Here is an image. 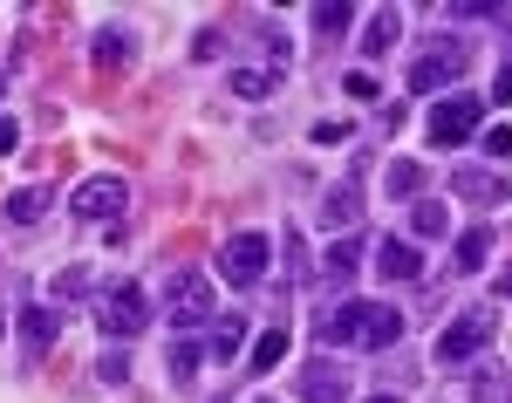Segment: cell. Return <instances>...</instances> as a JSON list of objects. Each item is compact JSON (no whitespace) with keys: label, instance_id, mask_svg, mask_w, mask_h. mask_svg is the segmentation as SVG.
<instances>
[{"label":"cell","instance_id":"6da1fadb","mask_svg":"<svg viewBox=\"0 0 512 403\" xmlns=\"http://www.w3.org/2000/svg\"><path fill=\"white\" fill-rule=\"evenodd\" d=\"M89 308H96V328H103L110 342H130V335H144V322H151V301H144V287H137V281L96 287Z\"/></svg>","mask_w":512,"mask_h":403},{"label":"cell","instance_id":"7a4b0ae2","mask_svg":"<svg viewBox=\"0 0 512 403\" xmlns=\"http://www.w3.org/2000/svg\"><path fill=\"white\" fill-rule=\"evenodd\" d=\"M164 322L178 328V335H192V328L212 322V281H205L198 267H185V274L164 281Z\"/></svg>","mask_w":512,"mask_h":403},{"label":"cell","instance_id":"3957f363","mask_svg":"<svg viewBox=\"0 0 512 403\" xmlns=\"http://www.w3.org/2000/svg\"><path fill=\"white\" fill-rule=\"evenodd\" d=\"M267 260H274V240L267 233H233V240L219 246V281H233V287H260L267 281Z\"/></svg>","mask_w":512,"mask_h":403},{"label":"cell","instance_id":"277c9868","mask_svg":"<svg viewBox=\"0 0 512 403\" xmlns=\"http://www.w3.org/2000/svg\"><path fill=\"white\" fill-rule=\"evenodd\" d=\"M76 219L82 226H117L123 212H130V185H123L117 171H96V178H82L76 185Z\"/></svg>","mask_w":512,"mask_h":403},{"label":"cell","instance_id":"5b68a950","mask_svg":"<svg viewBox=\"0 0 512 403\" xmlns=\"http://www.w3.org/2000/svg\"><path fill=\"white\" fill-rule=\"evenodd\" d=\"M492 335H499V308H492V301H485V308H465L458 322L437 335V363H472Z\"/></svg>","mask_w":512,"mask_h":403},{"label":"cell","instance_id":"8992f818","mask_svg":"<svg viewBox=\"0 0 512 403\" xmlns=\"http://www.w3.org/2000/svg\"><path fill=\"white\" fill-rule=\"evenodd\" d=\"M465 55H472V48H465L458 35H431V41H424V55L410 62V89H417V96L444 89V82H451L458 69H465Z\"/></svg>","mask_w":512,"mask_h":403},{"label":"cell","instance_id":"52a82bcc","mask_svg":"<svg viewBox=\"0 0 512 403\" xmlns=\"http://www.w3.org/2000/svg\"><path fill=\"white\" fill-rule=\"evenodd\" d=\"M478 117H485L478 96H444V103L431 110V144H444V151H451V144H472Z\"/></svg>","mask_w":512,"mask_h":403},{"label":"cell","instance_id":"ba28073f","mask_svg":"<svg viewBox=\"0 0 512 403\" xmlns=\"http://www.w3.org/2000/svg\"><path fill=\"white\" fill-rule=\"evenodd\" d=\"M355 267H362V233H342V240L321 253V267H315V281L328 287V294H342V287L355 281Z\"/></svg>","mask_w":512,"mask_h":403},{"label":"cell","instance_id":"9c48e42d","mask_svg":"<svg viewBox=\"0 0 512 403\" xmlns=\"http://www.w3.org/2000/svg\"><path fill=\"white\" fill-rule=\"evenodd\" d=\"M349 390H355L349 369L328 363V356H315V363L301 369V397H308V403H349Z\"/></svg>","mask_w":512,"mask_h":403},{"label":"cell","instance_id":"30bf717a","mask_svg":"<svg viewBox=\"0 0 512 403\" xmlns=\"http://www.w3.org/2000/svg\"><path fill=\"white\" fill-rule=\"evenodd\" d=\"M396 342H403V308L362 301V335H355V349H396Z\"/></svg>","mask_w":512,"mask_h":403},{"label":"cell","instance_id":"8fae6325","mask_svg":"<svg viewBox=\"0 0 512 403\" xmlns=\"http://www.w3.org/2000/svg\"><path fill=\"white\" fill-rule=\"evenodd\" d=\"M55 335H62V308L55 301H21V342H28V356H48Z\"/></svg>","mask_w":512,"mask_h":403},{"label":"cell","instance_id":"7c38bea8","mask_svg":"<svg viewBox=\"0 0 512 403\" xmlns=\"http://www.w3.org/2000/svg\"><path fill=\"white\" fill-rule=\"evenodd\" d=\"M48 212H55V185H21V192H7V205H0L7 226H41Z\"/></svg>","mask_w":512,"mask_h":403},{"label":"cell","instance_id":"4fadbf2b","mask_svg":"<svg viewBox=\"0 0 512 403\" xmlns=\"http://www.w3.org/2000/svg\"><path fill=\"white\" fill-rule=\"evenodd\" d=\"M321 219H328L335 233H355V226H362V178H355V171L321 199Z\"/></svg>","mask_w":512,"mask_h":403},{"label":"cell","instance_id":"5bb4252c","mask_svg":"<svg viewBox=\"0 0 512 403\" xmlns=\"http://www.w3.org/2000/svg\"><path fill=\"white\" fill-rule=\"evenodd\" d=\"M451 192L485 205V212H499V205H506V178H499V171H451Z\"/></svg>","mask_w":512,"mask_h":403},{"label":"cell","instance_id":"9a60e30c","mask_svg":"<svg viewBox=\"0 0 512 403\" xmlns=\"http://www.w3.org/2000/svg\"><path fill=\"white\" fill-rule=\"evenodd\" d=\"M376 267H383L390 281H424V253H417V240H383L376 246Z\"/></svg>","mask_w":512,"mask_h":403},{"label":"cell","instance_id":"2e32d148","mask_svg":"<svg viewBox=\"0 0 512 403\" xmlns=\"http://www.w3.org/2000/svg\"><path fill=\"white\" fill-rule=\"evenodd\" d=\"M396 41H403V14H396V7L369 14V28H362V55H376V62H383V55H390Z\"/></svg>","mask_w":512,"mask_h":403},{"label":"cell","instance_id":"e0dca14e","mask_svg":"<svg viewBox=\"0 0 512 403\" xmlns=\"http://www.w3.org/2000/svg\"><path fill=\"white\" fill-rule=\"evenodd\" d=\"M226 82H233V96L260 103V96H274V89H280V69H274V62H246V69H233Z\"/></svg>","mask_w":512,"mask_h":403},{"label":"cell","instance_id":"ac0fdd59","mask_svg":"<svg viewBox=\"0 0 512 403\" xmlns=\"http://www.w3.org/2000/svg\"><path fill=\"white\" fill-rule=\"evenodd\" d=\"M89 55H96L103 69H130L137 41H130V28H96V41H89Z\"/></svg>","mask_w":512,"mask_h":403},{"label":"cell","instance_id":"d6986e66","mask_svg":"<svg viewBox=\"0 0 512 403\" xmlns=\"http://www.w3.org/2000/svg\"><path fill=\"white\" fill-rule=\"evenodd\" d=\"M239 349H246V322L239 315H219V328L205 335V356L212 363H239Z\"/></svg>","mask_w":512,"mask_h":403},{"label":"cell","instance_id":"ffe728a7","mask_svg":"<svg viewBox=\"0 0 512 403\" xmlns=\"http://www.w3.org/2000/svg\"><path fill=\"white\" fill-rule=\"evenodd\" d=\"M410 233H417V240H444V233H451V205L444 199H417L410 205Z\"/></svg>","mask_w":512,"mask_h":403},{"label":"cell","instance_id":"44dd1931","mask_svg":"<svg viewBox=\"0 0 512 403\" xmlns=\"http://www.w3.org/2000/svg\"><path fill=\"white\" fill-rule=\"evenodd\" d=\"M485 253H492V226H465L451 260H458V274H478V267H485Z\"/></svg>","mask_w":512,"mask_h":403},{"label":"cell","instance_id":"7402d4cb","mask_svg":"<svg viewBox=\"0 0 512 403\" xmlns=\"http://www.w3.org/2000/svg\"><path fill=\"white\" fill-rule=\"evenodd\" d=\"M383 185H390L396 199H424V164H417V158H390Z\"/></svg>","mask_w":512,"mask_h":403},{"label":"cell","instance_id":"603a6c76","mask_svg":"<svg viewBox=\"0 0 512 403\" xmlns=\"http://www.w3.org/2000/svg\"><path fill=\"white\" fill-rule=\"evenodd\" d=\"M164 363H171V383H198V363H205V342H192V335H178Z\"/></svg>","mask_w":512,"mask_h":403},{"label":"cell","instance_id":"cb8c5ba5","mask_svg":"<svg viewBox=\"0 0 512 403\" xmlns=\"http://www.w3.org/2000/svg\"><path fill=\"white\" fill-rule=\"evenodd\" d=\"M89 294H96L89 267H62V274H55V287H48V301H55V308H69V301H89Z\"/></svg>","mask_w":512,"mask_h":403},{"label":"cell","instance_id":"d4e9b609","mask_svg":"<svg viewBox=\"0 0 512 403\" xmlns=\"http://www.w3.org/2000/svg\"><path fill=\"white\" fill-rule=\"evenodd\" d=\"M349 21H355V7H349V0H321V7H315V35H321V41L349 35Z\"/></svg>","mask_w":512,"mask_h":403},{"label":"cell","instance_id":"484cf974","mask_svg":"<svg viewBox=\"0 0 512 403\" xmlns=\"http://www.w3.org/2000/svg\"><path fill=\"white\" fill-rule=\"evenodd\" d=\"M280 356H287V328H267V335H260V342H253V369H274Z\"/></svg>","mask_w":512,"mask_h":403},{"label":"cell","instance_id":"4316f807","mask_svg":"<svg viewBox=\"0 0 512 403\" xmlns=\"http://www.w3.org/2000/svg\"><path fill=\"white\" fill-rule=\"evenodd\" d=\"M96 376H103V383H123V376H130V356H123V349H103V356H96Z\"/></svg>","mask_w":512,"mask_h":403},{"label":"cell","instance_id":"83f0119b","mask_svg":"<svg viewBox=\"0 0 512 403\" xmlns=\"http://www.w3.org/2000/svg\"><path fill=\"white\" fill-rule=\"evenodd\" d=\"M485 151H492V158H512V130H506V123L485 130Z\"/></svg>","mask_w":512,"mask_h":403},{"label":"cell","instance_id":"f1b7e54d","mask_svg":"<svg viewBox=\"0 0 512 403\" xmlns=\"http://www.w3.org/2000/svg\"><path fill=\"white\" fill-rule=\"evenodd\" d=\"M14 151H21V123L0 117V158H14Z\"/></svg>","mask_w":512,"mask_h":403},{"label":"cell","instance_id":"f546056e","mask_svg":"<svg viewBox=\"0 0 512 403\" xmlns=\"http://www.w3.org/2000/svg\"><path fill=\"white\" fill-rule=\"evenodd\" d=\"M342 137H349V123H335V117L315 123V144H342Z\"/></svg>","mask_w":512,"mask_h":403},{"label":"cell","instance_id":"4dcf8cb0","mask_svg":"<svg viewBox=\"0 0 512 403\" xmlns=\"http://www.w3.org/2000/svg\"><path fill=\"white\" fill-rule=\"evenodd\" d=\"M349 96H362V103H369V96H376V76H369V69H355V76H349Z\"/></svg>","mask_w":512,"mask_h":403},{"label":"cell","instance_id":"1f68e13d","mask_svg":"<svg viewBox=\"0 0 512 403\" xmlns=\"http://www.w3.org/2000/svg\"><path fill=\"white\" fill-rule=\"evenodd\" d=\"M492 103H512V62L499 69V82H492Z\"/></svg>","mask_w":512,"mask_h":403},{"label":"cell","instance_id":"d6a6232c","mask_svg":"<svg viewBox=\"0 0 512 403\" xmlns=\"http://www.w3.org/2000/svg\"><path fill=\"white\" fill-rule=\"evenodd\" d=\"M0 315H7V267H0Z\"/></svg>","mask_w":512,"mask_h":403},{"label":"cell","instance_id":"836d02e7","mask_svg":"<svg viewBox=\"0 0 512 403\" xmlns=\"http://www.w3.org/2000/svg\"><path fill=\"white\" fill-rule=\"evenodd\" d=\"M499 294H512V267H506V281H499Z\"/></svg>","mask_w":512,"mask_h":403},{"label":"cell","instance_id":"e575fe53","mask_svg":"<svg viewBox=\"0 0 512 403\" xmlns=\"http://www.w3.org/2000/svg\"><path fill=\"white\" fill-rule=\"evenodd\" d=\"M369 403H396V397H369Z\"/></svg>","mask_w":512,"mask_h":403}]
</instances>
